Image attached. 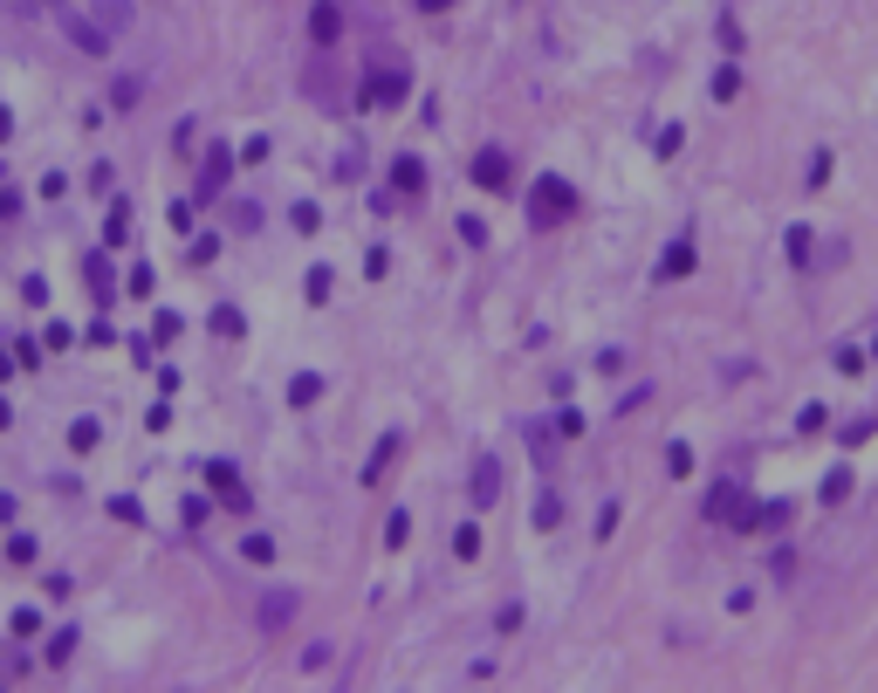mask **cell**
<instances>
[{
  "instance_id": "484cf974",
  "label": "cell",
  "mask_w": 878,
  "mask_h": 693,
  "mask_svg": "<svg viewBox=\"0 0 878 693\" xmlns=\"http://www.w3.org/2000/svg\"><path fill=\"white\" fill-rule=\"evenodd\" d=\"M21 302H28V310H42V302H48V281L28 275V281H21Z\"/></svg>"
},
{
  "instance_id": "3957f363",
  "label": "cell",
  "mask_w": 878,
  "mask_h": 693,
  "mask_svg": "<svg viewBox=\"0 0 878 693\" xmlns=\"http://www.w3.org/2000/svg\"><path fill=\"white\" fill-rule=\"evenodd\" d=\"M56 21H62V35H69L76 48H83V56H111V48H117V35L103 28V21H83V14H69V8H62Z\"/></svg>"
},
{
  "instance_id": "d6986e66",
  "label": "cell",
  "mask_w": 878,
  "mask_h": 693,
  "mask_svg": "<svg viewBox=\"0 0 878 693\" xmlns=\"http://www.w3.org/2000/svg\"><path fill=\"white\" fill-rule=\"evenodd\" d=\"M453 556H460V563H474V556H481V529H474V522H467V529H453Z\"/></svg>"
},
{
  "instance_id": "4316f807",
  "label": "cell",
  "mask_w": 878,
  "mask_h": 693,
  "mask_svg": "<svg viewBox=\"0 0 878 693\" xmlns=\"http://www.w3.org/2000/svg\"><path fill=\"white\" fill-rule=\"evenodd\" d=\"M213 254H220V234H193V262H199V268L213 262Z\"/></svg>"
},
{
  "instance_id": "603a6c76",
  "label": "cell",
  "mask_w": 878,
  "mask_h": 693,
  "mask_svg": "<svg viewBox=\"0 0 878 693\" xmlns=\"http://www.w3.org/2000/svg\"><path fill=\"white\" fill-rule=\"evenodd\" d=\"M241 556H247V563H275V535H247Z\"/></svg>"
},
{
  "instance_id": "cb8c5ba5",
  "label": "cell",
  "mask_w": 878,
  "mask_h": 693,
  "mask_svg": "<svg viewBox=\"0 0 878 693\" xmlns=\"http://www.w3.org/2000/svg\"><path fill=\"white\" fill-rule=\"evenodd\" d=\"M42 652H48V659H56V666H62V659L76 652V625H62V632H56V638H48V646H42Z\"/></svg>"
},
{
  "instance_id": "8992f818",
  "label": "cell",
  "mask_w": 878,
  "mask_h": 693,
  "mask_svg": "<svg viewBox=\"0 0 878 693\" xmlns=\"http://www.w3.org/2000/svg\"><path fill=\"white\" fill-rule=\"evenodd\" d=\"M206 481H213V495H227V508H247V487H241V467H227V460H213V467H206Z\"/></svg>"
},
{
  "instance_id": "7402d4cb",
  "label": "cell",
  "mask_w": 878,
  "mask_h": 693,
  "mask_svg": "<svg viewBox=\"0 0 878 693\" xmlns=\"http://www.w3.org/2000/svg\"><path fill=\"white\" fill-rule=\"evenodd\" d=\"M405 535H412V516H405V508H392V516H384V543H392V550H398V543H405Z\"/></svg>"
},
{
  "instance_id": "1f68e13d",
  "label": "cell",
  "mask_w": 878,
  "mask_h": 693,
  "mask_svg": "<svg viewBox=\"0 0 878 693\" xmlns=\"http://www.w3.org/2000/svg\"><path fill=\"white\" fill-rule=\"evenodd\" d=\"M8 556L14 563H35V535H8Z\"/></svg>"
},
{
  "instance_id": "ac0fdd59",
  "label": "cell",
  "mask_w": 878,
  "mask_h": 693,
  "mask_svg": "<svg viewBox=\"0 0 878 693\" xmlns=\"http://www.w3.org/2000/svg\"><path fill=\"white\" fill-rule=\"evenodd\" d=\"M96 440H103V419H76V426H69V447H76V453H90Z\"/></svg>"
},
{
  "instance_id": "9a60e30c",
  "label": "cell",
  "mask_w": 878,
  "mask_h": 693,
  "mask_svg": "<svg viewBox=\"0 0 878 693\" xmlns=\"http://www.w3.org/2000/svg\"><path fill=\"white\" fill-rule=\"evenodd\" d=\"M323 399V371H302V378H289V405H316Z\"/></svg>"
},
{
  "instance_id": "44dd1931",
  "label": "cell",
  "mask_w": 878,
  "mask_h": 693,
  "mask_svg": "<svg viewBox=\"0 0 878 693\" xmlns=\"http://www.w3.org/2000/svg\"><path fill=\"white\" fill-rule=\"evenodd\" d=\"M302 296H309V302H330V268H309V275H302Z\"/></svg>"
},
{
  "instance_id": "2e32d148",
  "label": "cell",
  "mask_w": 878,
  "mask_h": 693,
  "mask_svg": "<svg viewBox=\"0 0 878 693\" xmlns=\"http://www.w3.org/2000/svg\"><path fill=\"white\" fill-rule=\"evenodd\" d=\"M83 275H90L96 302H111V296H117V281H111V268H103V254H90V262H83Z\"/></svg>"
},
{
  "instance_id": "52a82bcc",
  "label": "cell",
  "mask_w": 878,
  "mask_h": 693,
  "mask_svg": "<svg viewBox=\"0 0 878 693\" xmlns=\"http://www.w3.org/2000/svg\"><path fill=\"white\" fill-rule=\"evenodd\" d=\"M309 35H316V48H337V35H344V14L330 8V0H323V8H309Z\"/></svg>"
},
{
  "instance_id": "d6a6232c",
  "label": "cell",
  "mask_w": 878,
  "mask_h": 693,
  "mask_svg": "<svg viewBox=\"0 0 878 693\" xmlns=\"http://www.w3.org/2000/svg\"><path fill=\"white\" fill-rule=\"evenodd\" d=\"M460 241H467V247H487V227H481V220L467 213V220H460Z\"/></svg>"
},
{
  "instance_id": "6da1fadb",
  "label": "cell",
  "mask_w": 878,
  "mask_h": 693,
  "mask_svg": "<svg viewBox=\"0 0 878 693\" xmlns=\"http://www.w3.org/2000/svg\"><path fill=\"white\" fill-rule=\"evenodd\" d=\"M577 213V186L570 178H556V172H542L535 186H529V227H563Z\"/></svg>"
},
{
  "instance_id": "9c48e42d",
  "label": "cell",
  "mask_w": 878,
  "mask_h": 693,
  "mask_svg": "<svg viewBox=\"0 0 878 693\" xmlns=\"http://www.w3.org/2000/svg\"><path fill=\"white\" fill-rule=\"evenodd\" d=\"M741 501H748L741 487H735V481H720L714 495H707V522H735V508H741Z\"/></svg>"
},
{
  "instance_id": "83f0119b",
  "label": "cell",
  "mask_w": 878,
  "mask_h": 693,
  "mask_svg": "<svg viewBox=\"0 0 878 693\" xmlns=\"http://www.w3.org/2000/svg\"><path fill=\"white\" fill-rule=\"evenodd\" d=\"M844 495H851V467H837L831 481H823V501H844Z\"/></svg>"
},
{
  "instance_id": "4fadbf2b",
  "label": "cell",
  "mask_w": 878,
  "mask_h": 693,
  "mask_svg": "<svg viewBox=\"0 0 878 693\" xmlns=\"http://www.w3.org/2000/svg\"><path fill=\"white\" fill-rule=\"evenodd\" d=\"M227 172H234V159H227V145H213V159H206L199 186H206V193H220V186H227Z\"/></svg>"
},
{
  "instance_id": "e575fe53",
  "label": "cell",
  "mask_w": 878,
  "mask_h": 693,
  "mask_svg": "<svg viewBox=\"0 0 878 693\" xmlns=\"http://www.w3.org/2000/svg\"><path fill=\"white\" fill-rule=\"evenodd\" d=\"M14 365H21V357H14V350H0V378H14Z\"/></svg>"
},
{
  "instance_id": "836d02e7",
  "label": "cell",
  "mask_w": 878,
  "mask_h": 693,
  "mask_svg": "<svg viewBox=\"0 0 878 693\" xmlns=\"http://www.w3.org/2000/svg\"><path fill=\"white\" fill-rule=\"evenodd\" d=\"M8 213H21V193H14V186H0V220H8Z\"/></svg>"
},
{
  "instance_id": "5bb4252c",
  "label": "cell",
  "mask_w": 878,
  "mask_h": 693,
  "mask_svg": "<svg viewBox=\"0 0 878 693\" xmlns=\"http://www.w3.org/2000/svg\"><path fill=\"white\" fill-rule=\"evenodd\" d=\"M419 186H426V165L419 159H398L392 165V193H419Z\"/></svg>"
},
{
  "instance_id": "74e56055",
  "label": "cell",
  "mask_w": 878,
  "mask_h": 693,
  "mask_svg": "<svg viewBox=\"0 0 878 693\" xmlns=\"http://www.w3.org/2000/svg\"><path fill=\"white\" fill-rule=\"evenodd\" d=\"M0 426H14V413H8V399H0Z\"/></svg>"
},
{
  "instance_id": "5b68a950",
  "label": "cell",
  "mask_w": 878,
  "mask_h": 693,
  "mask_svg": "<svg viewBox=\"0 0 878 693\" xmlns=\"http://www.w3.org/2000/svg\"><path fill=\"white\" fill-rule=\"evenodd\" d=\"M515 178V165H508V151H481L474 159V186H487V193H501Z\"/></svg>"
},
{
  "instance_id": "ffe728a7",
  "label": "cell",
  "mask_w": 878,
  "mask_h": 693,
  "mask_svg": "<svg viewBox=\"0 0 878 693\" xmlns=\"http://www.w3.org/2000/svg\"><path fill=\"white\" fill-rule=\"evenodd\" d=\"M8 632H14V638H35V632H42V611H35V604H21L14 619H8Z\"/></svg>"
},
{
  "instance_id": "8d00e7d4",
  "label": "cell",
  "mask_w": 878,
  "mask_h": 693,
  "mask_svg": "<svg viewBox=\"0 0 878 693\" xmlns=\"http://www.w3.org/2000/svg\"><path fill=\"white\" fill-rule=\"evenodd\" d=\"M419 8H426V14H439V8H453V0H419Z\"/></svg>"
},
{
  "instance_id": "e0dca14e",
  "label": "cell",
  "mask_w": 878,
  "mask_h": 693,
  "mask_svg": "<svg viewBox=\"0 0 878 693\" xmlns=\"http://www.w3.org/2000/svg\"><path fill=\"white\" fill-rule=\"evenodd\" d=\"M241 330H247V316L234 310V302H220V310H213V337H241Z\"/></svg>"
},
{
  "instance_id": "f1b7e54d",
  "label": "cell",
  "mask_w": 878,
  "mask_h": 693,
  "mask_svg": "<svg viewBox=\"0 0 878 693\" xmlns=\"http://www.w3.org/2000/svg\"><path fill=\"white\" fill-rule=\"evenodd\" d=\"M111 104H117V111H131V104H138V76H124V83L111 90Z\"/></svg>"
},
{
  "instance_id": "4dcf8cb0",
  "label": "cell",
  "mask_w": 878,
  "mask_h": 693,
  "mask_svg": "<svg viewBox=\"0 0 878 693\" xmlns=\"http://www.w3.org/2000/svg\"><path fill=\"white\" fill-rule=\"evenodd\" d=\"M111 516H117V522H145V508H138L131 495H117V501H111Z\"/></svg>"
},
{
  "instance_id": "d590c367",
  "label": "cell",
  "mask_w": 878,
  "mask_h": 693,
  "mask_svg": "<svg viewBox=\"0 0 878 693\" xmlns=\"http://www.w3.org/2000/svg\"><path fill=\"white\" fill-rule=\"evenodd\" d=\"M21 8H48V14H62V0H21Z\"/></svg>"
},
{
  "instance_id": "7a4b0ae2",
  "label": "cell",
  "mask_w": 878,
  "mask_h": 693,
  "mask_svg": "<svg viewBox=\"0 0 878 693\" xmlns=\"http://www.w3.org/2000/svg\"><path fill=\"white\" fill-rule=\"evenodd\" d=\"M405 90H412V69H405V62H378V69L365 76V96H357V104H365V111H398Z\"/></svg>"
},
{
  "instance_id": "ba28073f",
  "label": "cell",
  "mask_w": 878,
  "mask_h": 693,
  "mask_svg": "<svg viewBox=\"0 0 878 693\" xmlns=\"http://www.w3.org/2000/svg\"><path fill=\"white\" fill-rule=\"evenodd\" d=\"M90 8H96V21H103L111 35H131V21H138L131 0H90Z\"/></svg>"
},
{
  "instance_id": "7c38bea8",
  "label": "cell",
  "mask_w": 878,
  "mask_h": 693,
  "mask_svg": "<svg viewBox=\"0 0 878 693\" xmlns=\"http://www.w3.org/2000/svg\"><path fill=\"white\" fill-rule=\"evenodd\" d=\"M659 275H666V281H680V275H693V241H673V247H666V262H659Z\"/></svg>"
},
{
  "instance_id": "277c9868",
  "label": "cell",
  "mask_w": 878,
  "mask_h": 693,
  "mask_svg": "<svg viewBox=\"0 0 878 693\" xmlns=\"http://www.w3.org/2000/svg\"><path fill=\"white\" fill-rule=\"evenodd\" d=\"M467 495H474V508H495V501H501V460H495V453H481V460H474Z\"/></svg>"
},
{
  "instance_id": "8fae6325",
  "label": "cell",
  "mask_w": 878,
  "mask_h": 693,
  "mask_svg": "<svg viewBox=\"0 0 878 693\" xmlns=\"http://www.w3.org/2000/svg\"><path fill=\"white\" fill-rule=\"evenodd\" d=\"M296 619V590H268L262 598V625H289Z\"/></svg>"
},
{
  "instance_id": "30bf717a",
  "label": "cell",
  "mask_w": 878,
  "mask_h": 693,
  "mask_svg": "<svg viewBox=\"0 0 878 693\" xmlns=\"http://www.w3.org/2000/svg\"><path fill=\"white\" fill-rule=\"evenodd\" d=\"M392 453H398V432H384V440L371 447V460H365V487H378V481H384V467H392Z\"/></svg>"
},
{
  "instance_id": "d4e9b609",
  "label": "cell",
  "mask_w": 878,
  "mask_h": 693,
  "mask_svg": "<svg viewBox=\"0 0 878 693\" xmlns=\"http://www.w3.org/2000/svg\"><path fill=\"white\" fill-rule=\"evenodd\" d=\"M556 522H563V501L542 495V501H535V529H556Z\"/></svg>"
},
{
  "instance_id": "f546056e",
  "label": "cell",
  "mask_w": 878,
  "mask_h": 693,
  "mask_svg": "<svg viewBox=\"0 0 878 693\" xmlns=\"http://www.w3.org/2000/svg\"><path fill=\"white\" fill-rule=\"evenodd\" d=\"M124 234H131V213H124V207H117L111 220H103V241H124Z\"/></svg>"
}]
</instances>
